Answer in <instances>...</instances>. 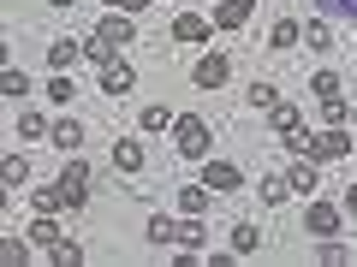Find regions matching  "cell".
I'll list each match as a JSON object with an SVG mask.
<instances>
[{
	"instance_id": "1",
	"label": "cell",
	"mask_w": 357,
	"mask_h": 267,
	"mask_svg": "<svg viewBox=\"0 0 357 267\" xmlns=\"http://www.w3.org/2000/svg\"><path fill=\"white\" fill-rule=\"evenodd\" d=\"M286 149H298V154H310V161H345L351 154V137H345L340 125H328V131H316V137H286Z\"/></svg>"
},
{
	"instance_id": "2",
	"label": "cell",
	"mask_w": 357,
	"mask_h": 267,
	"mask_svg": "<svg viewBox=\"0 0 357 267\" xmlns=\"http://www.w3.org/2000/svg\"><path fill=\"white\" fill-rule=\"evenodd\" d=\"M173 143H178L185 161H203V154H208V119H197V113L173 119Z\"/></svg>"
},
{
	"instance_id": "3",
	"label": "cell",
	"mask_w": 357,
	"mask_h": 267,
	"mask_svg": "<svg viewBox=\"0 0 357 267\" xmlns=\"http://www.w3.org/2000/svg\"><path fill=\"white\" fill-rule=\"evenodd\" d=\"M60 191H66V208H84L89 202V161H77V154H72V166L60 172Z\"/></svg>"
},
{
	"instance_id": "4",
	"label": "cell",
	"mask_w": 357,
	"mask_h": 267,
	"mask_svg": "<svg viewBox=\"0 0 357 267\" xmlns=\"http://www.w3.org/2000/svg\"><path fill=\"white\" fill-rule=\"evenodd\" d=\"M227 77H232L227 54H208V60H197V65H191V83H197V89H220Z\"/></svg>"
},
{
	"instance_id": "5",
	"label": "cell",
	"mask_w": 357,
	"mask_h": 267,
	"mask_svg": "<svg viewBox=\"0 0 357 267\" xmlns=\"http://www.w3.org/2000/svg\"><path fill=\"white\" fill-rule=\"evenodd\" d=\"M203 184H208L215 196H227V191H238V184H244V172H238L232 161H208V166H203Z\"/></svg>"
},
{
	"instance_id": "6",
	"label": "cell",
	"mask_w": 357,
	"mask_h": 267,
	"mask_svg": "<svg viewBox=\"0 0 357 267\" xmlns=\"http://www.w3.org/2000/svg\"><path fill=\"white\" fill-rule=\"evenodd\" d=\"M96 36H102L107 48L119 54V48H131V36H137V30H131V18H126V13H107L102 24H96Z\"/></svg>"
},
{
	"instance_id": "7",
	"label": "cell",
	"mask_w": 357,
	"mask_h": 267,
	"mask_svg": "<svg viewBox=\"0 0 357 267\" xmlns=\"http://www.w3.org/2000/svg\"><path fill=\"white\" fill-rule=\"evenodd\" d=\"M131 89H137V72L126 60H107L102 65V95H131Z\"/></svg>"
},
{
	"instance_id": "8",
	"label": "cell",
	"mask_w": 357,
	"mask_h": 267,
	"mask_svg": "<svg viewBox=\"0 0 357 267\" xmlns=\"http://www.w3.org/2000/svg\"><path fill=\"white\" fill-rule=\"evenodd\" d=\"M208 36H215L208 18H197V13H178L173 18V42H208Z\"/></svg>"
},
{
	"instance_id": "9",
	"label": "cell",
	"mask_w": 357,
	"mask_h": 267,
	"mask_svg": "<svg viewBox=\"0 0 357 267\" xmlns=\"http://www.w3.org/2000/svg\"><path fill=\"white\" fill-rule=\"evenodd\" d=\"M250 24V0H220L215 6V30H244Z\"/></svg>"
},
{
	"instance_id": "10",
	"label": "cell",
	"mask_w": 357,
	"mask_h": 267,
	"mask_svg": "<svg viewBox=\"0 0 357 267\" xmlns=\"http://www.w3.org/2000/svg\"><path fill=\"white\" fill-rule=\"evenodd\" d=\"M304 226L316 232V238H333V232H340V208H328V202H310Z\"/></svg>"
},
{
	"instance_id": "11",
	"label": "cell",
	"mask_w": 357,
	"mask_h": 267,
	"mask_svg": "<svg viewBox=\"0 0 357 267\" xmlns=\"http://www.w3.org/2000/svg\"><path fill=\"white\" fill-rule=\"evenodd\" d=\"M268 125L280 131V137H298V131H304V119H298L292 102H274V107H268Z\"/></svg>"
},
{
	"instance_id": "12",
	"label": "cell",
	"mask_w": 357,
	"mask_h": 267,
	"mask_svg": "<svg viewBox=\"0 0 357 267\" xmlns=\"http://www.w3.org/2000/svg\"><path fill=\"white\" fill-rule=\"evenodd\" d=\"M114 166H119V172H143V143L119 137V143H114Z\"/></svg>"
},
{
	"instance_id": "13",
	"label": "cell",
	"mask_w": 357,
	"mask_h": 267,
	"mask_svg": "<svg viewBox=\"0 0 357 267\" xmlns=\"http://www.w3.org/2000/svg\"><path fill=\"white\" fill-rule=\"evenodd\" d=\"M30 243L54 250V243H60V220H54V214H36V220H30Z\"/></svg>"
},
{
	"instance_id": "14",
	"label": "cell",
	"mask_w": 357,
	"mask_h": 267,
	"mask_svg": "<svg viewBox=\"0 0 357 267\" xmlns=\"http://www.w3.org/2000/svg\"><path fill=\"white\" fill-rule=\"evenodd\" d=\"M262 250V232L250 226V220H238V226H232V255H256Z\"/></svg>"
},
{
	"instance_id": "15",
	"label": "cell",
	"mask_w": 357,
	"mask_h": 267,
	"mask_svg": "<svg viewBox=\"0 0 357 267\" xmlns=\"http://www.w3.org/2000/svg\"><path fill=\"white\" fill-rule=\"evenodd\" d=\"M77 54H84V42L60 36V42H54V48H48V65H54V72H66V65H77Z\"/></svg>"
},
{
	"instance_id": "16",
	"label": "cell",
	"mask_w": 357,
	"mask_h": 267,
	"mask_svg": "<svg viewBox=\"0 0 357 267\" xmlns=\"http://www.w3.org/2000/svg\"><path fill=\"white\" fill-rule=\"evenodd\" d=\"M178 243H185V250H203V243H208L203 214H185V220H178Z\"/></svg>"
},
{
	"instance_id": "17",
	"label": "cell",
	"mask_w": 357,
	"mask_h": 267,
	"mask_svg": "<svg viewBox=\"0 0 357 267\" xmlns=\"http://www.w3.org/2000/svg\"><path fill=\"white\" fill-rule=\"evenodd\" d=\"M298 42H304V30H298L292 18H280V24L268 30V48H280V54H286V48H298Z\"/></svg>"
},
{
	"instance_id": "18",
	"label": "cell",
	"mask_w": 357,
	"mask_h": 267,
	"mask_svg": "<svg viewBox=\"0 0 357 267\" xmlns=\"http://www.w3.org/2000/svg\"><path fill=\"white\" fill-rule=\"evenodd\" d=\"M286 178H292V191H304V196H310V191H316V161H310V154H298Z\"/></svg>"
},
{
	"instance_id": "19",
	"label": "cell",
	"mask_w": 357,
	"mask_h": 267,
	"mask_svg": "<svg viewBox=\"0 0 357 267\" xmlns=\"http://www.w3.org/2000/svg\"><path fill=\"white\" fill-rule=\"evenodd\" d=\"M208 196H215L208 184H185V191H178V208H185V214H203V208H208Z\"/></svg>"
},
{
	"instance_id": "20",
	"label": "cell",
	"mask_w": 357,
	"mask_h": 267,
	"mask_svg": "<svg viewBox=\"0 0 357 267\" xmlns=\"http://www.w3.org/2000/svg\"><path fill=\"white\" fill-rule=\"evenodd\" d=\"M0 178H6V191H18V184H24V178H30L24 154H6V161H0Z\"/></svg>"
},
{
	"instance_id": "21",
	"label": "cell",
	"mask_w": 357,
	"mask_h": 267,
	"mask_svg": "<svg viewBox=\"0 0 357 267\" xmlns=\"http://www.w3.org/2000/svg\"><path fill=\"white\" fill-rule=\"evenodd\" d=\"M143 232H149V243H178V226L167 214H149V226H143Z\"/></svg>"
},
{
	"instance_id": "22",
	"label": "cell",
	"mask_w": 357,
	"mask_h": 267,
	"mask_svg": "<svg viewBox=\"0 0 357 267\" xmlns=\"http://www.w3.org/2000/svg\"><path fill=\"white\" fill-rule=\"evenodd\" d=\"M286 196H292V178H262V202L268 208H280Z\"/></svg>"
},
{
	"instance_id": "23",
	"label": "cell",
	"mask_w": 357,
	"mask_h": 267,
	"mask_svg": "<svg viewBox=\"0 0 357 267\" xmlns=\"http://www.w3.org/2000/svg\"><path fill=\"white\" fill-rule=\"evenodd\" d=\"M310 95H316V102L340 95V72H316V77H310Z\"/></svg>"
},
{
	"instance_id": "24",
	"label": "cell",
	"mask_w": 357,
	"mask_h": 267,
	"mask_svg": "<svg viewBox=\"0 0 357 267\" xmlns=\"http://www.w3.org/2000/svg\"><path fill=\"white\" fill-rule=\"evenodd\" d=\"M30 202H36V214H60V208H66V191L54 184V191H36Z\"/></svg>"
},
{
	"instance_id": "25",
	"label": "cell",
	"mask_w": 357,
	"mask_h": 267,
	"mask_svg": "<svg viewBox=\"0 0 357 267\" xmlns=\"http://www.w3.org/2000/svg\"><path fill=\"white\" fill-rule=\"evenodd\" d=\"M54 261H60V267H77V261H84V243H72V238H60V243H54Z\"/></svg>"
},
{
	"instance_id": "26",
	"label": "cell",
	"mask_w": 357,
	"mask_h": 267,
	"mask_svg": "<svg viewBox=\"0 0 357 267\" xmlns=\"http://www.w3.org/2000/svg\"><path fill=\"white\" fill-rule=\"evenodd\" d=\"M18 137H54V125L42 113H24V119H18Z\"/></svg>"
},
{
	"instance_id": "27",
	"label": "cell",
	"mask_w": 357,
	"mask_h": 267,
	"mask_svg": "<svg viewBox=\"0 0 357 267\" xmlns=\"http://www.w3.org/2000/svg\"><path fill=\"white\" fill-rule=\"evenodd\" d=\"M137 125H143V131H167V107H161V102H149V107L137 113Z\"/></svg>"
},
{
	"instance_id": "28",
	"label": "cell",
	"mask_w": 357,
	"mask_h": 267,
	"mask_svg": "<svg viewBox=\"0 0 357 267\" xmlns=\"http://www.w3.org/2000/svg\"><path fill=\"white\" fill-rule=\"evenodd\" d=\"M0 89H6V95H30V77L18 72V65H6V77H0Z\"/></svg>"
},
{
	"instance_id": "29",
	"label": "cell",
	"mask_w": 357,
	"mask_h": 267,
	"mask_svg": "<svg viewBox=\"0 0 357 267\" xmlns=\"http://www.w3.org/2000/svg\"><path fill=\"white\" fill-rule=\"evenodd\" d=\"M54 143H60V149H66V154H72V149H77V143H84V131H77V125H72V119H66V125H54Z\"/></svg>"
},
{
	"instance_id": "30",
	"label": "cell",
	"mask_w": 357,
	"mask_h": 267,
	"mask_svg": "<svg viewBox=\"0 0 357 267\" xmlns=\"http://www.w3.org/2000/svg\"><path fill=\"white\" fill-rule=\"evenodd\" d=\"M316 255H321V261H328V267H345V261H351V250H345V243H333V238H328V243H321V250H316Z\"/></svg>"
},
{
	"instance_id": "31",
	"label": "cell",
	"mask_w": 357,
	"mask_h": 267,
	"mask_svg": "<svg viewBox=\"0 0 357 267\" xmlns=\"http://www.w3.org/2000/svg\"><path fill=\"white\" fill-rule=\"evenodd\" d=\"M250 102H256V107H274V102H280V89H274V83H262V77H256V83H250Z\"/></svg>"
},
{
	"instance_id": "32",
	"label": "cell",
	"mask_w": 357,
	"mask_h": 267,
	"mask_svg": "<svg viewBox=\"0 0 357 267\" xmlns=\"http://www.w3.org/2000/svg\"><path fill=\"white\" fill-rule=\"evenodd\" d=\"M328 18H357V0H316Z\"/></svg>"
},
{
	"instance_id": "33",
	"label": "cell",
	"mask_w": 357,
	"mask_h": 267,
	"mask_svg": "<svg viewBox=\"0 0 357 267\" xmlns=\"http://www.w3.org/2000/svg\"><path fill=\"white\" fill-rule=\"evenodd\" d=\"M48 102H72V77H66V72H54V83H48Z\"/></svg>"
},
{
	"instance_id": "34",
	"label": "cell",
	"mask_w": 357,
	"mask_h": 267,
	"mask_svg": "<svg viewBox=\"0 0 357 267\" xmlns=\"http://www.w3.org/2000/svg\"><path fill=\"white\" fill-rule=\"evenodd\" d=\"M304 36H310V48H333V30H328V18H316V24H310Z\"/></svg>"
},
{
	"instance_id": "35",
	"label": "cell",
	"mask_w": 357,
	"mask_h": 267,
	"mask_svg": "<svg viewBox=\"0 0 357 267\" xmlns=\"http://www.w3.org/2000/svg\"><path fill=\"white\" fill-rule=\"evenodd\" d=\"M321 113H328V125H345V119H351V107H345L340 95H328V102H321Z\"/></svg>"
},
{
	"instance_id": "36",
	"label": "cell",
	"mask_w": 357,
	"mask_h": 267,
	"mask_svg": "<svg viewBox=\"0 0 357 267\" xmlns=\"http://www.w3.org/2000/svg\"><path fill=\"white\" fill-rule=\"evenodd\" d=\"M107 6H114V13H126V18H137L143 6H149V0H107Z\"/></svg>"
},
{
	"instance_id": "37",
	"label": "cell",
	"mask_w": 357,
	"mask_h": 267,
	"mask_svg": "<svg viewBox=\"0 0 357 267\" xmlns=\"http://www.w3.org/2000/svg\"><path fill=\"white\" fill-rule=\"evenodd\" d=\"M345 214L357 220V184H351V191H345Z\"/></svg>"
},
{
	"instance_id": "38",
	"label": "cell",
	"mask_w": 357,
	"mask_h": 267,
	"mask_svg": "<svg viewBox=\"0 0 357 267\" xmlns=\"http://www.w3.org/2000/svg\"><path fill=\"white\" fill-rule=\"evenodd\" d=\"M48 6H77V0H48Z\"/></svg>"
}]
</instances>
